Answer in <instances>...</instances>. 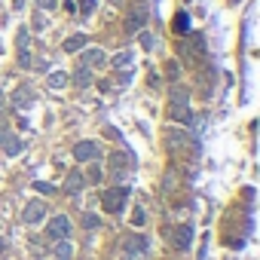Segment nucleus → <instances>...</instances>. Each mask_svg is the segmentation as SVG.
I'll list each match as a JSON object with an SVG mask.
<instances>
[{
    "mask_svg": "<svg viewBox=\"0 0 260 260\" xmlns=\"http://www.w3.org/2000/svg\"><path fill=\"white\" fill-rule=\"evenodd\" d=\"M125 199H128V187H113V190H107L104 193V211L107 214H119L122 208H125Z\"/></svg>",
    "mask_w": 260,
    "mask_h": 260,
    "instance_id": "obj_1",
    "label": "nucleus"
},
{
    "mask_svg": "<svg viewBox=\"0 0 260 260\" xmlns=\"http://www.w3.org/2000/svg\"><path fill=\"white\" fill-rule=\"evenodd\" d=\"M74 159L77 162H98L101 159V144L98 141H80L74 147Z\"/></svg>",
    "mask_w": 260,
    "mask_h": 260,
    "instance_id": "obj_2",
    "label": "nucleus"
},
{
    "mask_svg": "<svg viewBox=\"0 0 260 260\" xmlns=\"http://www.w3.org/2000/svg\"><path fill=\"white\" fill-rule=\"evenodd\" d=\"M122 251H125L128 260H141L144 251H147V239L138 236V233H135V236H125V239H122Z\"/></svg>",
    "mask_w": 260,
    "mask_h": 260,
    "instance_id": "obj_3",
    "label": "nucleus"
},
{
    "mask_svg": "<svg viewBox=\"0 0 260 260\" xmlns=\"http://www.w3.org/2000/svg\"><path fill=\"white\" fill-rule=\"evenodd\" d=\"M144 25H147V7L141 4L125 16V34H138V31H144Z\"/></svg>",
    "mask_w": 260,
    "mask_h": 260,
    "instance_id": "obj_4",
    "label": "nucleus"
},
{
    "mask_svg": "<svg viewBox=\"0 0 260 260\" xmlns=\"http://www.w3.org/2000/svg\"><path fill=\"white\" fill-rule=\"evenodd\" d=\"M71 230H74V226H71V217H68V214H55V217L49 220V226H46V233H49L55 242H58V239H68Z\"/></svg>",
    "mask_w": 260,
    "mask_h": 260,
    "instance_id": "obj_5",
    "label": "nucleus"
},
{
    "mask_svg": "<svg viewBox=\"0 0 260 260\" xmlns=\"http://www.w3.org/2000/svg\"><path fill=\"white\" fill-rule=\"evenodd\" d=\"M132 169V156H128L125 150H119V153H113L110 156V178H116V181H122V175Z\"/></svg>",
    "mask_w": 260,
    "mask_h": 260,
    "instance_id": "obj_6",
    "label": "nucleus"
},
{
    "mask_svg": "<svg viewBox=\"0 0 260 260\" xmlns=\"http://www.w3.org/2000/svg\"><path fill=\"white\" fill-rule=\"evenodd\" d=\"M43 217H46V202H40V199H31V202L25 205V211H22V220L31 223V226L40 223Z\"/></svg>",
    "mask_w": 260,
    "mask_h": 260,
    "instance_id": "obj_7",
    "label": "nucleus"
},
{
    "mask_svg": "<svg viewBox=\"0 0 260 260\" xmlns=\"http://www.w3.org/2000/svg\"><path fill=\"white\" fill-rule=\"evenodd\" d=\"M190 242H193V226H190V223H178V226L172 230V245H175L178 251H187Z\"/></svg>",
    "mask_w": 260,
    "mask_h": 260,
    "instance_id": "obj_8",
    "label": "nucleus"
},
{
    "mask_svg": "<svg viewBox=\"0 0 260 260\" xmlns=\"http://www.w3.org/2000/svg\"><path fill=\"white\" fill-rule=\"evenodd\" d=\"M169 116H172L175 122H184V125L193 122V110H190V104H169Z\"/></svg>",
    "mask_w": 260,
    "mask_h": 260,
    "instance_id": "obj_9",
    "label": "nucleus"
},
{
    "mask_svg": "<svg viewBox=\"0 0 260 260\" xmlns=\"http://www.w3.org/2000/svg\"><path fill=\"white\" fill-rule=\"evenodd\" d=\"M83 64H86V68H104V64H107L104 49H86V52H83Z\"/></svg>",
    "mask_w": 260,
    "mask_h": 260,
    "instance_id": "obj_10",
    "label": "nucleus"
},
{
    "mask_svg": "<svg viewBox=\"0 0 260 260\" xmlns=\"http://www.w3.org/2000/svg\"><path fill=\"white\" fill-rule=\"evenodd\" d=\"M83 184H86V178H83V172H68V178H64V193H71V196H77V193L83 190Z\"/></svg>",
    "mask_w": 260,
    "mask_h": 260,
    "instance_id": "obj_11",
    "label": "nucleus"
},
{
    "mask_svg": "<svg viewBox=\"0 0 260 260\" xmlns=\"http://www.w3.org/2000/svg\"><path fill=\"white\" fill-rule=\"evenodd\" d=\"M71 80H74V86H77V89H89V86H92V68L80 64V68L74 71V77H71Z\"/></svg>",
    "mask_w": 260,
    "mask_h": 260,
    "instance_id": "obj_12",
    "label": "nucleus"
},
{
    "mask_svg": "<svg viewBox=\"0 0 260 260\" xmlns=\"http://www.w3.org/2000/svg\"><path fill=\"white\" fill-rule=\"evenodd\" d=\"M0 147H4L10 156H16V153H22V141L16 138V135H10V132H0Z\"/></svg>",
    "mask_w": 260,
    "mask_h": 260,
    "instance_id": "obj_13",
    "label": "nucleus"
},
{
    "mask_svg": "<svg viewBox=\"0 0 260 260\" xmlns=\"http://www.w3.org/2000/svg\"><path fill=\"white\" fill-rule=\"evenodd\" d=\"M68 83H71V74H64V71H52V74H49V80H46V86H49L52 92H61Z\"/></svg>",
    "mask_w": 260,
    "mask_h": 260,
    "instance_id": "obj_14",
    "label": "nucleus"
},
{
    "mask_svg": "<svg viewBox=\"0 0 260 260\" xmlns=\"http://www.w3.org/2000/svg\"><path fill=\"white\" fill-rule=\"evenodd\" d=\"M132 61H135V55L128 52V49H122V52L113 55V71H128V68H132Z\"/></svg>",
    "mask_w": 260,
    "mask_h": 260,
    "instance_id": "obj_15",
    "label": "nucleus"
},
{
    "mask_svg": "<svg viewBox=\"0 0 260 260\" xmlns=\"http://www.w3.org/2000/svg\"><path fill=\"white\" fill-rule=\"evenodd\" d=\"M31 101H34V92H31L28 86L16 89V95H13V104H16V107H31Z\"/></svg>",
    "mask_w": 260,
    "mask_h": 260,
    "instance_id": "obj_16",
    "label": "nucleus"
},
{
    "mask_svg": "<svg viewBox=\"0 0 260 260\" xmlns=\"http://www.w3.org/2000/svg\"><path fill=\"white\" fill-rule=\"evenodd\" d=\"M80 49H86V34H74V37H68L64 40V52H80Z\"/></svg>",
    "mask_w": 260,
    "mask_h": 260,
    "instance_id": "obj_17",
    "label": "nucleus"
},
{
    "mask_svg": "<svg viewBox=\"0 0 260 260\" xmlns=\"http://www.w3.org/2000/svg\"><path fill=\"white\" fill-rule=\"evenodd\" d=\"M169 101H172V104H190V92H187L184 86H172Z\"/></svg>",
    "mask_w": 260,
    "mask_h": 260,
    "instance_id": "obj_18",
    "label": "nucleus"
},
{
    "mask_svg": "<svg viewBox=\"0 0 260 260\" xmlns=\"http://www.w3.org/2000/svg\"><path fill=\"white\" fill-rule=\"evenodd\" d=\"M71 254H74V245H71L68 239H58V245H55V257H58V260H71Z\"/></svg>",
    "mask_w": 260,
    "mask_h": 260,
    "instance_id": "obj_19",
    "label": "nucleus"
},
{
    "mask_svg": "<svg viewBox=\"0 0 260 260\" xmlns=\"http://www.w3.org/2000/svg\"><path fill=\"white\" fill-rule=\"evenodd\" d=\"M175 31L178 34H190V16L187 13H178L175 16Z\"/></svg>",
    "mask_w": 260,
    "mask_h": 260,
    "instance_id": "obj_20",
    "label": "nucleus"
},
{
    "mask_svg": "<svg viewBox=\"0 0 260 260\" xmlns=\"http://www.w3.org/2000/svg\"><path fill=\"white\" fill-rule=\"evenodd\" d=\"M16 43H19V52H22V49H31V34H28V28H19Z\"/></svg>",
    "mask_w": 260,
    "mask_h": 260,
    "instance_id": "obj_21",
    "label": "nucleus"
},
{
    "mask_svg": "<svg viewBox=\"0 0 260 260\" xmlns=\"http://www.w3.org/2000/svg\"><path fill=\"white\" fill-rule=\"evenodd\" d=\"M19 68H25V71H28V68H34V58H31V49H22V52H19Z\"/></svg>",
    "mask_w": 260,
    "mask_h": 260,
    "instance_id": "obj_22",
    "label": "nucleus"
},
{
    "mask_svg": "<svg viewBox=\"0 0 260 260\" xmlns=\"http://www.w3.org/2000/svg\"><path fill=\"white\" fill-rule=\"evenodd\" d=\"M58 7V0H37V10H43V13H52Z\"/></svg>",
    "mask_w": 260,
    "mask_h": 260,
    "instance_id": "obj_23",
    "label": "nucleus"
},
{
    "mask_svg": "<svg viewBox=\"0 0 260 260\" xmlns=\"http://www.w3.org/2000/svg\"><path fill=\"white\" fill-rule=\"evenodd\" d=\"M83 226H86V230H98V217L86 211V214H83Z\"/></svg>",
    "mask_w": 260,
    "mask_h": 260,
    "instance_id": "obj_24",
    "label": "nucleus"
},
{
    "mask_svg": "<svg viewBox=\"0 0 260 260\" xmlns=\"http://www.w3.org/2000/svg\"><path fill=\"white\" fill-rule=\"evenodd\" d=\"M141 46H144V49H153V46H156V40H153V34H147V31H141Z\"/></svg>",
    "mask_w": 260,
    "mask_h": 260,
    "instance_id": "obj_25",
    "label": "nucleus"
},
{
    "mask_svg": "<svg viewBox=\"0 0 260 260\" xmlns=\"http://www.w3.org/2000/svg\"><path fill=\"white\" fill-rule=\"evenodd\" d=\"M89 181H92V184H98V181H101V169H98L95 162H89Z\"/></svg>",
    "mask_w": 260,
    "mask_h": 260,
    "instance_id": "obj_26",
    "label": "nucleus"
},
{
    "mask_svg": "<svg viewBox=\"0 0 260 260\" xmlns=\"http://www.w3.org/2000/svg\"><path fill=\"white\" fill-rule=\"evenodd\" d=\"M34 190H37V193H43V196H49V193H55V187H52V184H40V181L34 184Z\"/></svg>",
    "mask_w": 260,
    "mask_h": 260,
    "instance_id": "obj_27",
    "label": "nucleus"
},
{
    "mask_svg": "<svg viewBox=\"0 0 260 260\" xmlns=\"http://www.w3.org/2000/svg\"><path fill=\"white\" fill-rule=\"evenodd\" d=\"M80 10L89 16V13H95V0H80Z\"/></svg>",
    "mask_w": 260,
    "mask_h": 260,
    "instance_id": "obj_28",
    "label": "nucleus"
},
{
    "mask_svg": "<svg viewBox=\"0 0 260 260\" xmlns=\"http://www.w3.org/2000/svg\"><path fill=\"white\" fill-rule=\"evenodd\" d=\"M132 223H135V226H141V223H144V211H141V208H135V211H132Z\"/></svg>",
    "mask_w": 260,
    "mask_h": 260,
    "instance_id": "obj_29",
    "label": "nucleus"
},
{
    "mask_svg": "<svg viewBox=\"0 0 260 260\" xmlns=\"http://www.w3.org/2000/svg\"><path fill=\"white\" fill-rule=\"evenodd\" d=\"M34 28H37V31H43V28H46V19L40 16V10H37V16H34Z\"/></svg>",
    "mask_w": 260,
    "mask_h": 260,
    "instance_id": "obj_30",
    "label": "nucleus"
},
{
    "mask_svg": "<svg viewBox=\"0 0 260 260\" xmlns=\"http://www.w3.org/2000/svg\"><path fill=\"white\" fill-rule=\"evenodd\" d=\"M178 74H181V68H178V61H169V77H172V80H178Z\"/></svg>",
    "mask_w": 260,
    "mask_h": 260,
    "instance_id": "obj_31",
    "label": "nucleus"
},
{
    "mask_svg": "<svg viewBox=\"0 0 260 260\" xmlns=\"http://www.w3.org/2000/svg\"><path fill=\"white\" fill-rule=\"evenodd\" d=\"M13 7H16V10H22V7H25V0H13Z\"/></svg>",
    "mask_w": 260,
    "mask_h": 260,
    "instance_id": "obj_32",
    "label": "nucleus"
},
{
    "mask_svg": "<svg viewBox=\"0 0 260 260\" xmlns=\"http://www.w3.org/2000/svg\"><path fill=\"white\" fill-rule=\"evenodd\" d=\"M4 104H7V95H4V92H0V110H4Z\"/></svg>",
    "mask_w": 260,
    "mask_h": 260,
    "instance_id": "obj_33",
    "label": "nucleus"
},
{
    "mask_svg": "<svg viewBox=\"0 0 260 260\" xmlns=\"http://www.w3.org/2000/svg\"><path fill=\"white\" fill-rule=\"evenodd\" d=\"M0 251H4V245H0Z\"/></svg>",
    "mask_w": 260,
    "mask_h": 260,
    "instance_id": "obj_34",
    "label": "nucleus"
}]
</instances>
